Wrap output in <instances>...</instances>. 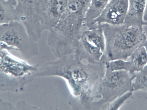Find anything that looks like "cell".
<instances>
[{
	"mask_svg": "<svg viewBox=\"0 0 147 110\" xmlns=\"http://www.w3.org/2000/svg\"><path fill=\"white\" fill-rule=\"evenodd\" d=\"M129 0H110L100 14L90 24L89 28L103 24L113 25L123 24L127 15Z\"/></svg>",
	"mask_w": 147,
	"mask_h": 110,
	"instance_id": "obj_7",
	"label": "cell"
},
{
	"mask_svg": "<svg viewBox=\"0 0 147 110\" xmlns=\"http://www.w3.org/2000/svg\"><path fill=\"white\" fill-rule=\"evenodd\" d=\"M134 77V74L127 71L107 70L101 86V90L105 94L104 96L109 97L110 94V100L114 101L128 92H133L132 82Z\"/></svg>",
	"mask_w": 147,
	"mask_h": 110,
	"instance_id": "obj_6",
	"label": "cell"
},
{
	"mask_svg": "<svg viewBox=\"0 0 147 110\" xmlns=\"http://www.w3.org/2000/svg\"><path fill=\"white\" fill-rule=\"evenodd\" d=\"M105 40L101 25L84 31L79 38L75 52L80 58L100 60L104 57Z\"/></svg>",
	"mask_w": 147,
	"mask_h": 110,
	"instance_id": "obj_4",
	"label": "cell"
},
{
	"mask_svg": "<svg viewBox=\"0 0 147 110\" xmlns=\"http://www.w3.org/2000/svg\"><path fill=\"white\" fill-rule=\"evenodd\" d=\"M143 45L145 47L147 52V40H146L145 41Z\"/></svg>",
	"mask_w": 147,
	"mask_h": 110,
	"instance_id": "obj_19",
	"label": "cell"
},
{
	"mask_svg": "<svg viewBox=\"0 0 147 110\" xmlns=\"http://www.w3.org/2000/svg\"><path fill=\"white\" fill-rule=\"evenodd\" d=\"M68 0H42L35 10V21L42 33L49 31L58 23L67 6Z\"/></svg>",
	"mask_w": 147,
	"mask_h": 110,
	"instance_id": "obj_5",
	"label": "cell"
},
{
	"mask_svg": "<svg viewBox=\"0 0 147 110\" xmlns=\"http://www.w3.org/2000/svg\"><path fill=\"white\" fill-rule=\"evenodd\" d=\"M107 70L110 71L125 70L133 73L132 65L130 61L122 59L111 60L107 63Z\"/></svg>",
	"mask_w": 147,
	"mask_h": 110,
	"instance_id": "obj_15",
	"label": "cell"
},
{
	"mask_svg": "<svg viewBox=\"0 0 147 110\" xmlns=\"http://www.w3.org/2000/svg\"><path fill=\"white\" fill-rule=\"evenodd\" d=\"M133 91L128 92L115 100L109 107V109L118 110L124 103L132 98Z\"/></svg>",
	"mask_w": 147,
	"mask_h": 110,
	"instance_id": "obj_16",
	"label": "cell"
},
{
	"mask_svg": "<svg viewBox=\"0 0 147 110\" xmlns=\"http://www.w3.org/2000/svg\"><path fill=\"white\" fill-rule=\"evenodd\" d=\"M86 71L81 66H74L62 73V76L68 80L71 90L76 96L83 95L88 90L89 78Z\"/></svg>",
	"mask_w": 147,
	"mask_h": 110,
	"instance_id": "obj_9",
	"label": "cell"
},
{
	"mask_svg": "<svg viewBox=\"0 0 147 110\" xmlns=\"http://www.w3.org/2000/svg\"><path fill=\"white\" fill-rule=\"evenodd\" d=\"M142 28L143 32L147 40V21L145 22L142 26Z\"/></svg>",
	"mask_w": 147,
	"mask_h": 110,
	"instance_id": "obj_17",
	"label": "cell"
},
{
	"mask_svg": "<svg viewBox=\"0 0 147 110\" xmlns=\"http://www.w3.org/2000/svg\"><path fill=\"white\" fill-rule=\"evenodd\" d=\"M144 22L147 21V0H146L145 9L144 16Z\"/></svg>",
	"mask_w": 147,
	"mask_h": 110,
	"instance_id": "obj_18",
	"label": "cell"
},
{
	"mask_svg": "<svg viewBox=\"0 0 147 110\" xmlns=\"http://www.w3.org/2000/svg\"><path fill=\"white\" fill-rule=\"evenodd\" d=\"M132 82L133 91L142 90L147 91V64L141 71L134 73Z\"/></svg>",
	"mask_w": 147,
	"mask_h": 110,
	"instance_id": "obj_14",
	"label": "cell"
},
{
	"mask_svg": "<svg viewBox=\"0 0 147 110\" xmlns=\"http://www.w3.org/2000/svg\"><path fill=\"white\" fill-rule=\"evenodd\" d=\"M105 36L104 57L111 60L127 61L133 53L146 40L142 27L123 24L100 25Z\"/></svg>",
	"mask_w": 147,
	"mask_h": 110,
	"instance_id": "obj_2",
	"label": "cell"
},
{
	"mask_svg": "<svg viewBox=\"0 0 147 110\" xmlns=\"http://www.w3.org/2000/svg\"><path fill=\"white\" fill-rule=\"evenodd\" d=\"M0 41L11 50L20 51L26 58L38 53L36 41L31 38L24 25L19 21L0 24Z\"/></svg>",
	"mask_w": 147,
	"mask_h": 110,
	"instance_id": "obj_3",
	"label": "cell"
},
{
	"mask_svg": "<svg viewBox=\"0 0 147 110\" xmlns=\"http://www.w3.org/2000/svg\"><path fill=\"white\" fill-rule=\"evenodd\" d=\"M16 0L18 21L23 24L29 34H33L36 30L35 10L39 0Z\"/></svg>",
	"mask_w": 147,
	"mask_h": 110,
	"instance_id": "obj_8",
	"label": "cell"
},
{
	"mask_svg": "<svg viewBox=\"0 0 147 110\" xmlns=\"http://www.w3.org/2000/svg\"><path fill=\"white\" fill-rule=\"evenodd\" d=\"M16 0H0V24L18 21Z\"/></svg>",
	"mask_w": 147,
	"mask_h": 110,
	"instance_id": "obj_11",
	"label": "cell"
},
{
	"mask_svg": "<svg viewBox=\"0 0 147 110\" xmlns=\"http://www.w3.org/2000/svg\"><path fill=\"white\" fill-rule=\"evenodd\" d=\"M146 0H129L127 15L124 23L142 27Z\"/></svg>",
	"mask_w": 147,
	"mask_h": 110,
	"instance_id": "obj_10",
	"label": "cell"
},
{
	"mask_svg": "<svg viewBox=\"0 0 147 110\" xmlns=\"http://www.w3.org/2000/svg\"><path fill=\"white\" fill-rule=\"evenodd\" d=\"M128 60L131 63L133 74L144 68L147 64V52L143 45L135 51Z\"/></svg>",
	"mask_w": 147,
	"mask_h": 110,
	"instance_id": "obj_12",
	"label": "cell"
},
{
	"mask_svg": "<svg viewBox=\"0 0 147 110\" xmlns=\"http://www.w3.org/2000/svg\"><path fill=\"white\" fill-rule=\"evenodd\" d=\"M91 0H68L66 9L57 24L49 31L47 42L59 54L74 51L82 33L89 28L86 16Z\"/></svg>",
	"mask_w": 147,
	"mask_h": 110,
	"instance_id": "obj_1",
	"label": "cell"
},
{
	"mask_svg": "<svg viewBox=\"0 0 147 110\" xmlns=\"http://www.w3.org/2000/svg\"><path fill=\"white\" fill-rule=\"evenodd\" d=\"M110 1L91 0L86 18V22L88 27L92 22L100 14Z\"/></svg>",
	"mask_w": 147,
	"mask_h": 110,
	"instance_id": "obj_13",
	"label": "cell"
}]
</instances>
